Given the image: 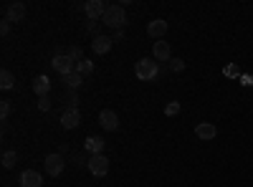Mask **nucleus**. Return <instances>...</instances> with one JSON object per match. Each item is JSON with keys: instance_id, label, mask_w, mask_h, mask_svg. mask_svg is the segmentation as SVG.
<instances>
[{"instance_id": "nucleus-1", "label": "nucleus", "mask_w": 253, "mask_h": 187, "mask_svg": "<svg viewBox=\"0 0 253 187\" xmlns=\"http://www.w3.org/2000/svg\"><path fill=\"white\" fill-rule=\"evenodd\" d=\"M101 23L107 25V28H127V13H124V8L119 5V3H114V5H107V13H104V18H101Z\"/></svg>"}, {"instance_id": "nucleus-2", "label": "nucleus", "mask_w": 253, "mask_h": 187, "mask_svg": "<svg viewBox=\"0 0 253 187\" xmlns=\"http://www.w3.org/2000/svg\"><path fill=\"white\" fill-rule=\"evenodd\" d=\"M135 74L139 81H152L160 76V63L155 59H139L137 66H135Z\"/></svg>"}, {"instance_id": "nucleus-3", "label": "nucleus", "mask_w": 253, "mask_h": 187, "mask_svg": "<svg viewBox=\"0 0 253 187\" xmlns=\"http://www.w3.org/2000/svg\"><path fill=\"white\" fill-rule=\"evenodd\" d=\"M86 169L92 172L94 177H107L109 175V160H107V154H92V157H89Z\"/></svg>"}, {"instance_id": "nucleus-4", "label": "nucleus", "mask_w": 253, "mask_h": 187, "mask_svg": "<svg viewBox=\"0 0 253 187\" xmlns=\"http://www.w3.org/2000/svg\"><path fill=\"white\" fill-rule=\"evenodd\" d=\"M53 68H56L58 74H61V79H64V76H69V74H73V71H76V61H73L69 53L56 51V56H53Z\"/></svg>"}, {"instance_id": "nucleus-5", "label": "nucleus", "mask_w": 253, "mask_h": 187, "mask_svg": "<svg viewBox=\"0 0 253 187\" xmlns=\"http://www.w3.org/2000/svg\"><path fill=\"white\" fill-rule=\"evenodd\" d=\"M84 13H86L89 21H101L104 13H107V3H104V0H86Z\"/></svg>"}, {"instance_id": "nucleus-6", "label": "nucleus", "mask_w": 253, "mask_h": 187, "mask_svg": "<svg viewBox=\"0 0 253 187\" xmlns=\"http://www.w3.org/2000/svg\"><path fill=\"white\" fill-rule=\"evenodd\" d=\"M43 167H46V172L51 177H58L64 172L66 162H64V154H48L46 160H43Z\"/></svg>"}, {"instance_id": "nucleus-7", "label": "nucleus", "mask_w": 253, "mask_h": 187, "mask_svg": "<svg viewBox=\"0 0 253 187\" xmlns=\"http://www.w3.org/2000/svg\"><path fill=\"white\" fill-rule=\"evenodd\" d=\"M152 59H155L157 63L172 61V48H170L167 41H155V46H152Z\"/></svg>"}, {"instance_id": "nucleus-8", "label": "nucleus", "mask_w": 253, "mask_h": 187, "mask_svg": "<svg viewBox=\"0 0 253 187\" xmlns=\"http://www.w3.org/2000/svg\"><path fill=\"white\" fill-rule=\"evenodd\" d=\"M99 124H101V129H107V132H116V129H119V117H116V111L101 109V111H99Z\"/></svg>"}, {"instance_id": "nucleus-9", "label": "nucleus", "mask_w": 253, "mask_h": 187, "mask_svg": "<svg viewBox=\"0 0 253 187\" xmlns=\"http://www.w3.org/2000/svg\"><path fill=\"white\" fill-rule=\"evenodd\" d=\"M43 185V177L38 175L36 169H23L21 177H18V187H41Z\"/></svg>"}, {"instance_id": "nucleus-10", "label": "nucleus", "mask_w": 253, "mask_h": 187, "mask_svg": "<svg viewBox=\"0 0 253 187\" xmlns=\"http://www.w3.org/2000/svg\"><path fill=\"white\" fill-rule=\"evenodd\" d=\"M112 43H114V38L99 33V36H94V38H92V48H94V53H96V56H104V53H109V51H112Z\"/></svg>"}, {"instance_id": "nucleus-11", "label": "nucleus", "mask_w": 253, "mask_h": 187, "mask_svg": "<svg viewBox=\"0 0 253 187\" xmlns=\"http://www.w3.org/2000/svg\"><path fill=\"white\" fill-rule=\"evenodd\" d=\"M195 134H198V139H203V142H210V139L218 137V126H215L213 122H200V124L195 126Z\"/></svg>"}, {"instance_id": "nucleus-12", "label": "nucleus", "mask_w": 253, "mask_h": 187, "mask_svg": "<svg viewBox=\"0 0 253 187\" xmlns=\"http://www.w3.org/2000/svg\"><path fill=\"white\" fill-rule=\"evenodd\" d=\"M25 13H28L25 3H10V5H8V10H5V18H8L10 23H18V21H23V18H25Z\"/></svg>"}, {"instance_id": "nucleus-13", "label": "nucleus", "mask_w": 253, "mask_h": 187, "mask_svg": "<svg viewBox=\"0 0 253 187\" xmlns=\"http://www.w3.org/2000/svg\"><path fill=\"white\" fill-rule=\"evenodd\" d=\"M79 124H81L79 109H66V111L61 114V126H64V129H76Z\"/></svg>"}, {"instance_id": "nucleus-14", "label": "nucleus", "mask_w": 253, "mask_h": 187, "mask_svg": "<svg viewBox=\"0 0 253 187\" xmlns=\"http://www.w3.org/2000/svg\"><path fill=\"white\" fill-rule=\"evenodd\" d=\"M147 33H150L155 41H160L162 36L167 33V21H162V18H157V21H150V25H147Z\"/></svg>"}, {"instance_id": "nucleus-15", "label": "nucleus", "mask_w": 253, "mask_h": 187, "mask_svg": "<svg viewBox=\"0 0 253 187\" xmlns=\"http://www.w3.org/2000/svg\"><path fill=\"white\" fill-rule=\"evenodd\" d=\"M33 91L38 94V99H41V96H48V94H51V79L43 76V74L36 76V79H33Z\"/></svg>"}, {"instance_id": "nucleus-16", "label": "nucleus", "mask_w": 253, "mask_h": 187, "mask_svg": "<svg viewBox=\"0 0 253 187\" xmlns=\"http://www.w3.org/2000/svg\"><path fill=\"white\" fill-rule=\"evenodd\" d=\"M84 147H86L89 154H104V139L101 137H89L84 142Z\"/></svg>"}, {"instance_id": "nucleus-17", "label": "nucleus", "mask_w": 253, "mask_h": 187, "mask_svg": "<svg viewBox=\"0 0 253 187\" xmlns=\"http://www.w3.org/2000/svg\"><path fill=\"white\" fill-rule=\"evenodd\" d=\"M13 86H16V79H13V74H10V71L8 68H3V71H0V89H13Z\"/></svg>"}, {"instance_id": "nucleus-18", "label": "nucleus", "mask_w": 253, "mask_h": 187, "mask_svg": "<svg viewBox=\"0 0 253 187\" xmlns=\"http://www.w3.org/2000/svg\"><path fill=\"white\" fill-rule=\"evenodd\" d=\"M64 83L69 86V89H79V86L84 83V76L79 74V71H73V74H69V76H64Z\"/></svg>"}, {"instance_id": "nucleus-19", "label": "nucleus", "mask_w": 253, "mask_h": 187, "mask_svg": "<svg viewBox=\"0 0 253 187\" xmlns=\"http://www.w3.org/2000/svg\"><path fill=\"white\" fill-rule=\"evenodd\" d=\"M76 71H79L81 76H89V74H94V61H89V59L79 61V63H76Z\"/></svg>"}, {"instance_id": "nucleus-20", "label": "nucleus", "mask_w": 253, "mask_h": 187, "mask_svg": "<svg viewBox=\"0 0 253 187\" xmlns=\"http://www.w3.org/2000/svg\"><path fill=\"white\" fill-rule=\"evenodd\" d=\"M16 162H18V154L8 149V152L3 154V167H5V169H13V167H16Z\"/></svg>"}, {"instance_id": "nucleus-21", "label": "nucleus", "mask_w": 253, "mask_h": 187, "mask_svg": "<svg viewBox=\"0 0 253 187\" xmlns=\"http://www.w3.org/2000/svg\"><path fill=\"white\" fill-rule=\"evenodd\" d=\"M66 53H69L76 63H79V61H84V48H81V46H69V48H66Z\"/></svg>"}, {"instance_id": "nucleus-22", "label": "nucleus", "mask_w": 253, "mask_h": 187, "mask_svg": "<svg viewBox=\"0 0 253 187\" xmlns=\"http://www.w3.org/2000/svg\"><path fill=\"white\" fill-rule=\"evenodd\" d=\"M170 71H172V74H180V71H185V61H183V59H172V61H170Z\"/></svg>"}, {"instance_id": "nucleus-23", "label": "nucleus", "mask_w": 253, "mask_h": 187, "mask_svg": "<svg viewBox=\"0 0 253 187\" xmlns=\"http://www.w3.org/2000/svg\"><path fill=\"white\" fill-rule=\"evenodd\" d=\"M165 114H167V117H175V114H180V102H170L167 109H165Z\"/></svg>"}, {"instance_id": "nucleus-24", "label": "nucleus", "mask_w": 253, "mask_h": 187, "mask_svg": "<svg viewBox=\"0 0 253 187\" xmlns=\"http://www.w3.org/2000/svg\"><path fill=\"white\" fill-rule=\"evenodd\" d=\"M38 109H41V111H51V99H48V96H41V99H38Z\"/></svg>"}, {"instance_id": "nucleus-25", "label": "nucleus", "mask_w": 253, "mask_h": 187, "mask_svg": "<svg viewBox=\"0 0 253 187\" xmlns=\"http://www.w3.org/2000/svg\"><path fill=\"white\" fill-rule=\"evenodd\" d=\"M10 117V102H0V119Z\"/></svg>"}, {"instance_id": "nucleus-26", "label": "nucleus", "mask_w": 253, "mask_h": 187, "mask_svg": "<svg viewBox=\"0 0 253 187\" xmlns=\"http://www.w3.org/2000/svg\"><path fill=\"white\" fill-rule=\"evenodd\" d=\"M73 165H76V167H86V165H89V160H84L81 154H73Z\"/></svg>"}, {"instance_id": "nucleus-27", "label": "nucleus", "mask_w": 253, "mask_h": 187, "mask_svg": "<svg viewBox=\"0 0 253 187\" xmlns=\"http://www.w3.org/2000/svg\"><path fill=\"white\" fill-rule=\"evenodd\" d=\"M86 31H89V33H94V36H99V28H96V21H89V23H86Z\"/></svg>"}, {"instance_id": "nucleus-28", "label": "nucleus", "mask_w": 253, "mask_h": 187, "mask_svg": "<svg viewBox=\"0 0 253 187\" xmlns=\"http://www.w3.org/2000/svg\"><path fill=\"white\" fill-rule=\"evenodd\" d=\"M0 33H3V36H8V33H10V21H8V18H5L3 23H0Z\"/></svg>"}, {"instance_id": "nucleus-29", "label": "nucleus", "mask_w": 253, "mask_h": 187, "mask_svg": "<svg viewBox=\"0 0 253 187\" xmlns=\"http://www.w3.org/2000/svg\"><path fill=\"white\" fill-rule=\"evenodd\" d=\"M114 41H124V28H116L114 31Z\"/></svg>"}, {"instance_id": "nucleus-30", "label": "nucleus", "mask_w": 253, "mask_h": 187, "mask_svg": "<svg viewBox=\"0 0 253 187\" xmlns=\"http://www.w3.org/2000/svg\"><path fill=\"white\" fill-rule=\"evenodd\" d=\"M226 76H238V68L235 66H226Z\"/></svg>"}]
</instances>
